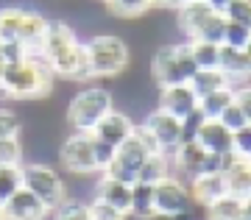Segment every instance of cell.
<instances>
[{"label":"cell","instance_id":"cell-1","mask_svg":"<svg viewBox=\"0 0 251 220\" xmlns=\"http://www.w3.org/2000/svg\"><path fill=\"white\" fill-rule=\"evenodd\" d=\"M42 59L50 64V70L59 78L78 81V84L92 78V64H90V53H87V42L75 34V28L67 20H48Z\"/></svg>","mask_w":251,"mask_h":220},{"label":"cell","instance_id":"cell-2","mask_svg":"<svg viewBox=\"0 0 251 220\" xmlns=\"http://www.w3.org/2000/svg\"><path fill=\"white\" fill-rule=\"evenodd\" d=\"M56 73L42 56H28L23 62L6 64L0 84L9 92V100H42L53 92Z\"/></svg>","mask_w":251,"mask_h":220},{"label":"cell","instance_id":"cell-3","mask_svg":"<svg viewBox=\"0 0 251 220\" xmlns=\"http://www.w3.org/2000/svg\"><path fill=\"white\" fill-rule=\"evenodd\" d=\"M151 81L156 87H171V84H190V78L196 75V62L190 56L187 39L184 42H162L153 48L151 59Z\"/></svg>","mask_w":251,"mask_h":220},{"label":"cell","instance_id":"cell-4","mask_svg":"<svg viewBox=\"0 0 251 220\" xmlns=\"http://www.w3.org/2000/svg\"><path fill=\"white\" fill-rule=\"evenodd\" d=\"M115 109V92L106 87H84L81 92L67 100V109H64V123L70 131H87L92 134V128L100 123V117Z\"/></svg>","mask_w":251,"mask_h":220},{"label":"cell","instance_id":"cell-5","mask_svg":"<svg viewBox=\"0 0 251 220\" xmlns=\"http://www.w3.org/2000/svg\"><path fill=\"white\" fill-rule=\"evenodd\" d=\"M87 42L92 64V78H120L131 64V48L123 36L115 34H92Z\"/></svg>","mask_w":251,"mask_h":220},{"label":"cell","instance_id":"cell-6","mask_svg":"<svg viewBox=\"0 0 251 220\" xmlns=\"http://www.w3.org/2000/svg\"><path fill=\"white\" fill-rule=\"evenodd\" d=\"M59 165L70 176H98V162H95V140L87 131H70L59 142Z\"/></svg>","mask_w":251,"mask_h":220},{"label":"cell","instance_id":"cell-7","mask_svg":"<svg viewBox=\"0 0 251 220\" xmlns=\"http://www.w3.org/2000/svg\"><path fill=\"white\" fill-rule=\"evenodd\" d=\"M23 187H28L50 212L67 198V181L45 162H23Z\"/></svg>","mask_w":251,"mask_h":220},{"label":"cell","instance_id":"cell-8","mask_svg":"<svg viewBox=\"0 0 251 220\" xmlns=\"http://www.w3.org/2000/svg\"><path fill=\"white\" fill-rule=\"evenodd\" d=\"M153 209L156 215H184L196 209V201L190 195L187 181H179V176H171L153 184Z\"/></svg>","mask_w":251,"mask_h":220},{"label":"cell","instance_id":"cell-9","mask_svg":"<svg viewBox=\"0 0 251 220\" xmlns=\"http://www.w3.org/2000/svg\"><path fill=\"white\" fill-rule=\"evenodd\" d=\"M143 125L153 134L159 150H165V153H173L181 145V120L176 115H171V112L159 109V106H153V109L145 112Z\"/></svg>","mask_w":251,"mask_h":220},{"label":"cell","instance_id":"cell-10","mask_svg":"<svg viewBox=\"0 0 251 220\" xmlns=\"http://www.w3.org/2000/svg\"><path fill=\"white\" fill-rule=\"evenodd\" d=\"M48 215L50 209L28 187H20L9 201L0 203V220H45Z\"/></svg>","mask_w":251,"mask_h":220},{"label":"cell","instance_id":"cell-11","mask_svg":"<svg viewBox=\"0 0 251 220\" xmlns=\"http://www.w3.org/2000/svg\"><path fill=\"white\" fill-rule=\"evenodd\" d=\"M134 120H131V115L128 112H123V109H112V112H106V115L100 117V123L92 128V137L100 142H109V145H120V142H126L131 134H134Z\"/></svg>","mask_w":251,"mask_h":220},{"label":"cell","instance_id":"cell-12","mask_svg":"<svg viewBox=\"0 0 251 220\" xmlns=\"http://www.w3.org/2000/svg\"><path fill=\"white\" fill-rule=\"evenodd\" d=\"M156 106L171 112L181 120L184 115H190L193 109L198 106V95L193 92L190 84H171V87H162L159 89V98H156Z\"/></svg>","mask_w":251,"mask_h":220},{"label":"cell","instance_id":"cell-13","mask_svg":"<svg viewBox=\"0 0 251 220\" xmlns=\"http://www.w3.org/2000/svg\"><path fill=\"white\" fill-rule=\"evenodd\" d=\"M187 187H190V195H193L196 206H201V209L226 195L224 173H196L193 178H187Z\"/></svg>","mask_w":251,"mask_h":220},{"label":"cell","instance_id":"cell-14","mask_svg":"<svg viewBox=\"0 0 251 220\" xmlns=\"http://www.w3.org/2000/svg\"><path fill=\"white\" fill-rule=\"evenodd\" d=\"M215 14V9L206 3V0H190L184 3L179 11H176V25H179V34L184 39H196V34L201 31L206 20Z\"/></svg>","mask_w":251,"mask_h":220},{"label":"cell","instance_id":"cell-15","mask_svg":"<svg viewBox=\"0 0 251 220\" xmlns=\"http://www.w3.org/2000/svg\"><path fill=\"white\" fill-rule=\"evenodd\" d=\"M131 190L134 184H123V181H117V178H109L103 173H98V181H95V195L92 198H100V201L112 203L117 206L120 212H131Z\"/></svg>","mask_w":251,"mask_h":220},{"label":"cell","instance_id":"cell-16","mask_svg":"<svg viewBox=\"0 0 251 220\" xmlns=\"http://www.w3.org/2000/svg\"><path fill=\"white\" fill-rule=\"evenodd\" d=\"M196 140L204 145L206 153H229V150H232L234 131H229L218 117H206Z\"/></svg>","mask_w":251,"mask_h":220},{"label":"cell","instance_id":"cell-17","mask_svg":"<svg viewBox=\"0 0 251 220\" xmlns=\"http://www.w3.org/2000/svg\"><path fill=\"white\" fill-rule=\"evenodd\" d=\"M171 159H173V176H176V170H179L184 178H193L198 170H201V165H204L206 150L198 140H190V142H181L179 148L171 153Z\"/></svg>","mask_w":251,"mask_h":220},{"label":"cell","instance_id":"cell-18","mask_svg":"<svg viewBox=\"0 0 251 220\" xmlns=\"http://www.w3.org/2000/svg\"><path fill=\"white\" fill-rule=\"evenodd\" d=\"M218 67L229 75L234 87H240L251 78V64L246 59L243 48H232V45H221V56H218Z\"/></svg>","mask_w":251,"mask_h":220},{"label":"cell","instance_id":"cell-19","mask_svg":"<svg viewBox=\"0 0 251 220\" xmlns=\"http://www.w3.org/2000/svg\"><path fill=\"white\" fill-rule=\"evenodd\" d=\"M173 176V159L171 153H165V150H156V153H148L145 156V162L140 165V170H137V181L140 184H159V181H165V178Z\"/></svg>","mask_w":251,"mask_h":220},{"label":"cell","instance_id":"cell-20","mask_svg":"<svg viewBox=\"0 0 251 220\" xmlns=\"http://www.w3.org/2000/svg\"><path fill=\"white\" fill-rule=\"evenodd\" d=\"M224 178H226V193L229 195L240 198V201L251 198V159L237 156L232 162V168L224 173Z\"/></svg>","mask_w":251,"mask_h":220},{"label":"cell","instance_id":"cell-21","mask_svg":"<svg viewBox=\"0 0 251 220\" xmlns=\"http://www.w3.org/2000/svg\"><path fill=\"white\" fill-rule=\"evenodd\" d=\"M145 156H148V148L140 142L137 134H131L126 142H120L117 150H115V162H117V165H123L126 170H131V173L140 170V165L145 162Z\"/></svg>","mask_w":251,"mask_h":220},{"label":"cell","instance_id":"cell-22","mask_svg":"<svg viewBox=\"0 0 251 220\" xmlns=\"http://www.w3.org/2000/svg\"><path fill=\"white\" fill-rule=\"evenodd\" d=\"M234 92H237V87H234V84H226V87L215 89V92H209V95L198 98V109H201L206 117H221L226 106L234 103Z\"/></svg>","mask_w":251,"mask_h":220},{"label":"cell","instance_id":"cell-23","mask_svg":"<svg viewBox=\"0 0 251 220\" xmlns=\"http://www.w3.org/2000/svg\"><path fill=\"white\" fill-rule=\"evenodd\" d=\"M226 84H232L229 81V75H226L221 67H209V70H196V75L190 78V87H193V92H196L198 98L209 95V92H215V89L226 87Z\"/></svg>","mask_w":251,"mask_h":220},{"label":"cell","instance_id":"cell-24","mask_svg":"<svg viewBox=\"0 0 251 220\" xmlns=\"http://www.w3.org/2000/svg\"><path fill=\"white\" fill-rule=\"evenodd\" d=\"M153 215H156V209H153V187L137 181L134 190H131V212H128V218L151 220Z\"/></svg>","mask_w":251,"mask_h":220},{"label":"cell","instance_id":"cell-25","mask_svg":"<svg viewBox=\"0 0 251 220\" xmlns=\"http://www.w3.org/2000/svg\"><path fill=\"white\" fill-rule=\"evenodd\" d=\"M112 17L120 20H140L153 9V0H106L103 3Z\"/></svg>","mask_w":251,"mask_h":220},{"label":"cell","instance_id":"cell-26","mask_svg":"<svg viewBox=\"0 0 251 220\" xmlns=\"http://www.w3.org/2000/svg\"><path fill=\"white\" fill-rule=\"evenodd\" d=\"M190 56L196 62L198 70H209V67H218V56H221V45L206 42V39H187Z\"/></svg>","mask_w":251,"mask_h":220},{"label":"cell","instance_id":"cell-27","mask_svg":"<svg viewBox=\"0 0 251 220\" xmlns=\"http://www.w3.org/2000/svg\"><path fill=\"white\" fill-rule=\"evenodd\" d=\"M204 212H206V220H240V215H243V201L226 193L224 198H218L215 203L204 206Z\"/></svg>","mask_w":251,"mask_h":220},{"label":"cell","instance_id":"cell-28","mask_svg":"<svg viewBox=\"0 0 251 220\" xmlns=\"http://www.w3.org/2000/svg\"><path fill=\"white\" fill-rule=\"evenodd\" d=\"M53 220H92L90 215V201H81V198H64L53 212Z\"/></svg>","mask_w":251,"mask_h":220},{"label":"cell","instance_id":"cell-29","mask_svg":"<svg viewBox=\"0 0 251 220\" xmlns=\"http://www.w3.org/2000/svg\"><path fill=\"white\" fill-rule=\"evenodd\" d=\"M23 187V165H0V203Z\"/></svg>","mask_w":251,"mask_h":220},{"label":"cell","instance_id":"cell-30","mask_svg":"<svg viewBox=\"0 0 251 220\" xmlns=\"http://www.w3.org/2000/svg\"><path fill=\"white\" fill-rule=\"evenodd\" d=\"M226 25H229V20L224 17V11H215L212 17L206 20L201 31L196 34V39H206V42H215V45H224L226 39Z\"/></svg>","mask_w":251,"mask_h":220},{"label":"cell","instance_id":"cell-31","mask_svg":"<svg viewBox=\"0 0 251 220\" xmlns=\"http://www.w3.org/2000/svg\"><path fill=\"white\" fill-rule=\"evenodd\" d=\"M23 140L20 137H3L0 140V165H23Z\"/></svg>","mask_w":251,"mask_h":220},{"label":"cell","instance_id":"cell-32","mask_svg":"<svg viewBox=\"0 0 251 220\" xmlns=\"http://www.w3.org/2000/svg\"><path fill=\"white\" fill-rule=\"evenodd\" d=\"M23 134V117L11 106L0 103V140L3 137H20Z\"/></svg>","mask_w":251,"mask_h":220},{"label":"cell","instance_id":"cell-33","mask_svg":"<svg viewBox=\"0 0 251 220\" xmlns=\"http://www.w3.org/2000/svg\"><path fill=\"white\" fill-rule=\"evenodd\" d=\"M224 17L229 20V23L251 28V0H232L224 9Z\"/></svg>","mask_w":251,"mask_h":220},{"label":"cell","instance_id":"cell-34","mask_svg":"<svg viewBox=\"0 0 251 220\" xmlns=\"http://www.w3.org/2000/svg\"><path fill=\"white\" fill-rule=\"evenodd\" d=\"M204 120H206V115L201 112V109H193L190 115H184L181 117V142H190V140H196L198 137V131H201V125H204Z\"/></svg>","mask_w":251,"mask_h":220},{"label":"cell","instance_id":"cell-35","mask_svg":"<svg viewBox=\"0 0 251 220\" xmlns=\"http://www.w3.org/2000/svg\"><path fill=\"white\" fill-rule=\"evenodd\" d=\"M90 215H92V220H128L126 212H120L117 206L100 201V198H92L90 201Z\"/></svg>","mask_w":251,"mask_h":220},{"label":"cell","instance_id":"cell-36","mask_svg":"<svg viewBox=\"0 0 251 220\" xmlns=\"http://www.w3.org/2000/svg\"><path fill=\"white\" fill-rule=\"evenodd\" d=\"M0 59L6 64H14V62H23V59H28V50L25 45L17 42V39H9V42L0 45Z\"/></svg>","mask_w":251,"mask_h":220},{"label":"cell","instance_id":"cell-37","mask_svg":"<svg viewBox=\"0 0 251 220\" xmlns=\"http://www.w3.org/2000/svg\"><path fill=\"white\" fill-rule=\"evenodd\" d=\"M232 150L237 153V156H243V159L251 156V123H246L243 128H237V131H234Z\"/></svg>","mask_w":251,"mask_h":220},{"label":"cell","instance_id":"cell-38","mask_svg":"<svg viewBox=\"0 0 251 220\" xmlns=\"http://www.w3.org/2000/svg\"><path fill=\"white\" fill-rule=\"evenodd\" d=\"M251 39V28L237 25V23H229L226 25V39L224 45H232V48H246V42Z\"/></svg>","mask_w":251,"mask_h":220},{"label":"cell","instance_id":"cell-39","mask_svg":"<svg viewBox=\"0 0 251 220\" xmlns=\"http://www.w3.org/2000/svg\"><path fill=\"white\" fill-rule=\"evenodd\" d=\"M218 120H221V123H224L226 128H229V131H237V128H243V125L249 123V120H246V115H243V109H240L237 103L226 106V109H224V115L218 117Z\"/></svg>","mask_w":251,"mask_h":220},{"label":"cell","instance_id":"cell-40","mask_svg":"<svg viewBox=\"0 0 251 220\" xmlns=\"http://www.w3.org/2000/svg\"><path fill=\"white\" fill-rule=\"evenodd\" d=\"M95 140V137H92ZM115 145H109V142H100V140H95V162H98V170L103 173V170L112 165V159H115Z\"/></svg>","mask_w":251,"mask_h":220},{"label":"cell","instance_id":"cell-41","mask_svg":"<svg viewBox=\"0 0 251 220\" xmlns=\"http://www.w3.org/2000/svg\"><path fill=\"white\" fill-rule=\"evenodd\" d=\"M103 176L117 178V181H123V184H137V173H131V170H126L123 165H117L115 159H112V165H109V168L103 170Z\"/></svg>","mask_w":251,"mask_h":220},{"label":"cell","instance_id":"cell-42","mask_svg":"<svg viewBox=\"0 0 251 220\" xmlns=\"http://www.w3.org/2000/svg\"><path fill=\"white\" fill-rule=\"evenodd\" d=\"M234 103L240 106L243 115H246V120L251 123V84H249V81L237 87V92H234Z\"/></svg>","mask_w":251,"mask_h":220},{"label":"cell","instance_id":"cell-43","mask_svg":"<svg viewBox=\"0 0 251 220\" xmlns=\"http://www.w3.org/2000/svg\"><path fill=\"white\" fill-rule=\"evenodd\" d=\"M187 0H153V9H162V11H179Z\"/></svg>","mask_w":251,"mask_h":220},{"label":"cell","instance_id":"cell-44","mask_svg":"<svg viewBox=\"0 0 251 220\" xmlns=\"http://www.w3.org/2000/svg\"><path fill=\"white\" fill-rule=\"evenodd\" d=\"M151 220H193V212H184V215H153Z\"/></svg>","mask_w":251,"mask_h":220},{"label":"cell","instance_id":"cell-45","mask_svg":"<svg viewBox=\"0 0 251 220\" xmlns=\"http://www.w3.org/2000/svg\"><path fill=\"white\" fill-rule=\"evenodd\" d=\"M206 3H209V6H212V9H215V11H224L226 6L232 3V0H206Z\"/></svg>","mask_w":251,"mask_h":220},{"label":"cell","instance_id":"cell-46","mask_svg":"<svg viewBox=\"0 0 251 220\" xmlns=\"http://www.w3.org/2000/svg\"><path fill=\"white\" fill-rule=\"evenodd\" d=\"M240 220H251V198H246V201H243V215H240Z\"/></svg>","mask_w":251,"mask_h":220},{"label":"cell","instance_id":"cell-47","mask_svg":"<svg viewBox=\"0 0 251 220\" xmlns=\"http://www.w3.org/2000/svg\"><path fill=\"white\" fill-rule=\"evenodd\" d=\"M243 53H246V59H249V64H251V39L246 42V48H243Z\"/></svg>","mask_w":251,"mask_h":220},{"label":"cell","instance_id":"cell-48","mask_svg":"<svg viewBox=\"0 0 251 220\" xmlns=\"http://www.w3.org/2000/svg\"><path fill=\"white\" fill-rule=\"evenodd\" d=\"M3 67H6V62H3V59H0V75H3Z\"/></svg>","mask_w":251,"mask_h":220},{"label":"cell","instance_id":"cell-49","mask_svg":"<svg viewBox=\"0 0 251 220\" xmlns=\"http://www.w3.org/2000/svg\"><path fill=\"white\" fill-rule=\"evenodd\" d=\"M95 3H106V0H95Z\"/></svg>","mask_w":251,"mask_h":220},{"label":"cell","instance_id":"cell-50","mask_svg":"<svg viewBox=\"0 0 251 220\" xmlns=\"http://www.w3.org/2000/svg\"><path fill=\"white\" fill-rule=\"evenodd\" d=\"M0 45H3V39H0Z\"/></svg>","mask_w":251,"mask_h":220},{"label":"cell","instance_id":"cell-51","mask_svg":"<svg viewBox=\"0 0 251 220\" xmlns=\"http://www.w3.org/2000/svg\"><path fill=\"white\" fill-rule=\"evenodd\" d=\"M187 3H190V0H187Z\"/></svg>","mask_w":251,"mask_h":220},{"label":"cell","instance_id":"cell-52","mask_svg":"<svg viewBox=\"0 0 251 220\" xmlns=\"http://www.w3.org/2000/svg\"><path fill=\"white\" fill-rule=\"evenodd\" d=\"M249 159H251V156H249Z\"/></svg>","mask_w":251,"mask_h":220}]
</instances>
